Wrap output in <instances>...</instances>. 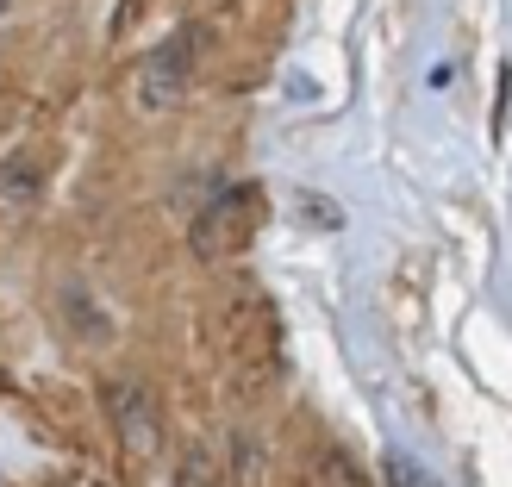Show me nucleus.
Instances as JSON below:
<instances>
[{
  "label": "nucleus",
  "mask_w": 512,
  "mask_h": 487,
  "mask_svg": "<svg viewBox=\"0 0 512 487\" xmlns=\"http://www.w3.org/2000/svg\"><path fill=\"white\" fill-rule=\"evenodd\" d=\"M175 487H219L213 456H188V463H182V475H175Z\"/></svg>",
  "instance_id": "nucleus-8"
},
{
  "label": "nucleus",
  "mask_w": 512,
  "mask_h": 487,
  "mask_svg": "<svg viewBox=\"0 0 512 487\" xmlns=\"http://www.w3.org/2000/svg\"><path fill=\"white\" fill-rule=\"evenodd\" d=\"M38 200H44V169H38V157H13L7 169H0V225H25Z\"/></svg>",
  "instance_id": "nucleus-5"
},
{
  "label": "nucleus",
  "mask_w": 512,
  "mask_h": 487,
  "mask_svg": "<svg viewBox=\"0 0 512 487\" xmlns=\"http://www.w3.org/2000/svg\"><path fill=\"white\" fill-rule=\"evenodd\" d=\"M225 350H232V369L244 375V388H263L281 363V325H275V306L250 300L232 313V331H225Z\"/></svg>",
  "instance_id": "nucleus-3"
},
{
  "label": "nucleus",
  "mask_w": 512,
  "mask_h": 487,
  "mask_svg": "<svg viewBox=\"0 0 512 487\" xmlns=\"http://www.w3.org/2000/svg\"><path fill=\"white\" fill-rule=\"evenodd\" d=\"M194 50H200V32H194V25H182V32H169V38L138 63V75H132L138 113H169V107H182V100H188V82H194Z\"/></svg>",
  "instance_id": "nucleus-2"
},
{
  "label": "nucleus",
  "mask_w": 512,
  "mask_h": 487,
  "mask_svg": "<svg viewBox=\"0 0 512 487\" xmlns=\"http://www.w3.org/2000/svg\"><path fill=\"white\" fill-rule=\"evenodd\" d=\"M263 213H269V200H263V188H256V182L219 188L207 207H200L194 232H188L194 256H200V263H232V256H244L250 238L263 232Z\"/></svg>",
  "instance_id": "nucleus-1"
},
{
  "label": "nucleus",
  "mask_w": 512,
  "mask_h": 487,
  "mask_svg": "<svg viewBox=\"0 0 512 487\" xmlns=\"http://www.w3.org/2000/svg\"><path fill=\"white\" fill-rule=\"evenodd\" d=\"M313 487H369V475L356 469L344 450H325L319 463H313Z\"/></svg>",
  "instance_id": "nucleus-6"
},
{
  "label": "nucleus",
  "mask_w": 512,
  "mask_h": 487,
  "mask_svg": "<svg viewBox=\"0 0 512 487\" xmlns=\"http://www.w3.org/2000/svg\"><path fill=\"white\" fill-rule=\"evenodd\" d=\"M381 475H388V487H444L425 463H413V456H400V450L388 456V463H381Z\"/></svg>",
  "instance_id": "nucleus-7"
},
{
  "label": "nucleus",
  "mask_w": 512,
  "mask_h": 487,
  "mask_svg": "<svg viewBox=\"0 0 512 487\" xmlns=\"http://www.w3.org/2000/svg\"><path fill=\"white\" fill-rule=\"evenodd\" d=\"M107 406H113V425H119L125 450H132V456L157 450V406H150V394L138 388V381H113V388H107Z\"/></svg>",
  "instance_id": "nucleus-4"
}]
</instances>
